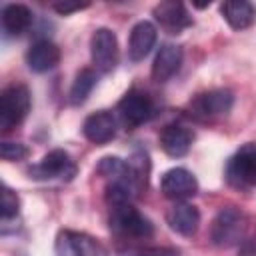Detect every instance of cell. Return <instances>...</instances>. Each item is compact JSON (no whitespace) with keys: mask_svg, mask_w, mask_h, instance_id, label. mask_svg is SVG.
<instances>
[{"mask_svg":"<svg viewBox=\"0 0 256 256\" xmlns=\"http://www.w3.org/2000/svg\"><path fill=\"white\" fill-rule=\"evenodd\" d=\"M248 232V216L236 206H224L216 212L210 226V240L218 248H232L244 242Z\"/></svg>","mask_w":256,"mask_h":256,"instance_id":"cell-1","label":"cell"},{"mask_svg":"<svg viewBox=\"0 0 256 256\" xmlns=\"http://www.w3.org/2000/svg\"><path fill=\"white\" fill-rule=\"evenodd\" d=\"M110 228L128 238H148L154 232L152 222L140 214L132 202H120V204H110Z\"/></svg>","mask_w":256,"mask_h":256,"instance_id":"cell-2","label":"cell"},{"mask_svg":"<svg viewBox=\"0 0 256 256\" xmlns=\"http://www.w3.org/2000/svg\"><path fill=\"white\" fill-rule=\"evenodd\" d=\"M30 90L24 84H10L0 94V128L8 132L30 112Z\"/></svg>","mask_w":256,"mask_h":256,"instance_id":"cell-3","label":"cell"},{"mask_svg":"<svg viewBox=\"0 0 256 256\" xmlns=\"http://www.w3.org/2000/svg\"><path fill=\"white\" fill-rule=\"evenodd\" d=\"M56 256H110L108 248L94 236L78 230H60L54 242Z\"/></svg>","mask_w":256,"mask_h":256,"instance_id":"cell-4","label":"cell"},{"mask_svg":"<svg viewBox=\"0 0 256 256\" xmlns=\"http://www.w3.org/2000/svg\"><path fill=\"white\" fill-rule=\"evenodd\" d=\"M234 104V94L226 88L218 90H208L198 94L190 102V114L198 120H212L218 116H226L232 110Z\"/></svg>","mask_w":256,"mask_h":256,"instance_id":"cell-5","label":"cell"},{"mask_svg":"<svg viewBox=\"0 0 256 256\" xmlns=\"http://www.w3.org/2000/svg\"><path fill=\"white\" fill-rule=\"evenodd\" d=\"M90 56L98 72L108 74L118 64V38L110 28H98L90 38Z\"/></svg>","mask_w":256,"mask_h":256,"instance_id":"cell-6","label":"cell"},{"mask_svg":"<svg viewBox=\"0 0 256 256\" xmlns=\"http://www.w3.org/2000/svg\"><path fill=\"white\" fill-rule=\"evenodd\" d=\"M74 174H76L74 162L70 160L68 152L60 150V148L50 150L38 164H34L30 168V176L36 180H54V178L72 180Z\"/></svg>","mask_w":256,"mask_h":256,"instance_id":"cell-7","label":"cell"},{"mask_svg":"<svg viewBox=\"0 0 256 256\" xmlns=\"http://www.w3.org/2000/svg\"><path fill=\"white\" fill-rule=\"evenodd\" d=\"M226 178L234 186H256V144L242 146L228 160Z\"/></svg>","mask_w":256,"mask_h":256,"instance_id":"cell-8","label":"cell"},{"mask_svg":"<svg viewBox=\"0 0 256 256\" xmlns=\"http://www.w3.org/2000/svg\"><path fill=\"white\" fill-rule=\"evenodd\" d=\"M160 190L166 198L174 202H184L198 192V180L186 168H170L160 178Z\"/></svg>","mask_w":256,"mask_h":256,"instance_id":"cell-9","label":"cell"},{"mask_svg":"<svg viewBox=\"0 0 256 256\" xmlns=\"http://www.w3.org/2000/svg\"><path fill=\"white\" fill-rule=\"evenodd\" d=\"M118 112L128 126H140L154 114V102L146 92L128 90L118 102Z\"/></svg>","mask_w":256,"mask_h":256,"instance_id":"cell-10","label":"cell"},{"mask_svg":"<svg viewBox=\"0 0 256 256\" xmlns=\"http://www.w3.org/2000/svg\"><path fill=\"white\" fill-rule=\"evenodd\" d=\"M156 22L166 28L170 34H178L182 32L184 28L192 26V16L190 12L186 10V6L182 2H176V0H166V2H160L154 6L152 10Z\"/></svg>","mask_w":256,"mask_h":256,"instance_id":"cell-11","label":"cell"},{"mask_svg":"<svg viewBox=\"0 0 256 256\" xmlns=\"http://www.w3.org/2000/svg\"><path fill=\"white\" fill-rule=\"evenodd\" d=\"M156 38H158V32H156V26L148 20H140L138 24H134V28L130 30V38H128V56L132 62H140L144 60L154 44H156Z\"/></svg>","mask_w":256,"mask_h":256,"instance_id":"cell-12","label":"cell"},{"mask_svg":"<svg viewBox=\"0 0 256 256\" xmlns=\"http://www.w3.org/2000/svg\"><path fill=\"white\" fill-rule=\"evenodd\" d=\"M82 134L92 144H106V142H110L114 138V134H116V120H114L112 112L98 110V112L90 114L84 120V124H82Z\"/></svg>","mask_w":256,"mask_h":256,"instance_id":"cell-13","label":"cell"},{"mask_svg":"<svg viewBox=\"0 0 256 256\" xmlns=\"http://www.w3.org/2000/svg\"><path fill=\"white\" fill-rule=\"evenodd\" d=\"M166 222L174 232L182 236H192L200 226V212L194 204L174 202V206H170V210L166 212Z\"/></svg>","mask_w":256,"mask_h":256,"instance_id":"cell-14","label":"cell"},{"mask_svg":"<svg viewBox=\"0 0 256 256\" xmlns=\"http://www.w3.org/2000/svg\"><path fill=\"white\" fill-rule=\"evenodd\" d=\"M60 62V48L50 40H36L26 52V64L32 72H48Z\"/></svg>","mask_w":256,"mask_h":256,"instance_id":"cell-15","label":"cell"},{"mask_svg":"<svg viewBox=\"0 0 256 256\" xmlns=\"http://www.w3.org/2000/svg\"><path fill=\"white\" fill-rule=\"evenodd\" d=\"M192 142H194V132L180 124H170L160 132V146L172 158H180L188 154Z\"/></svg>","mask_w":256,"mask_h":256,"instance_id":"cell-16","label":"cell"},{"mask_svg":"<svg viewBox=\"0 0 256 256\" xmlns=\"http://www.w3.org/2000/svg\"><path fill=\"white\" fill-rule=\"evenodd\" d=\"M182 48L176 46V44H164L156 58H154V64H152V78L156 82H166L170 80L182 66Z\"/></svg>","mask_w":256,"mask_h":256,"instance_id":"cell-17","label":"cell"},{"mask_svg":"<svg viewBox=\"0 0 256 256\" xmlns=\"http://www.w3.org/2000/svg\"><path fill=\"white\" fill-rule=\"evenodd\" d=\"M220 12L232 30H246L256 20V8L246 0H228L220 6Z\"/></svg>","mask_w":256,"mask_h":256,"instance_id":"cell-18","label":"cell"},{"mask_svg":"<svg viewBox=\"0 0 256 256\" xmlns=\"http://www.w3.org/2000/svg\"><path fill=\"white\" fill-rule=\"evenodd\" d=\"M32 24V12L24 4H6L2 8V26L10 36L22 34Z\"/></svg>","mask_w":256,"mask_h":256,"instance_id":"cell-19","label":"cell"},{"mask_svg":"<svg viewBox=\"0 0 256 256\" xmlns=\"http://www.w3.org/2000/svg\"><path fill=\"white\" fill-rule=\"evenodd\" d=\"M96 80H98V76H96V72H94L92 68H82V70L76 74L74 82H72V88H70V102H72V104H84L86 98L90 96V92L94 90Z\"/></svg>","mask_w":256,"mask_h":256,"instance_id":"cell-20","label":"cell"},{"mask_svg":"<svg viewBox=\"0 0 256 256\" xmlns=\"http://www.w3.org/2000/svg\"><path fill=\"white\" fill-rule=\"evenodd\" d=\"M18 208H20V200H18L16 192L10 190L8 186H4L2 188V222H8L10 218H16Z\"/></svg>","mask_w":256,"mask_h":256,"instance_id":"cell-21","label":"cell"},{"mask_svg":"<svg viewBox=\"0 0 256 256\" xmlns=\"http://www.w3.org/2000/svg\"><path fill=\"white\" fill-rule=\"evenodd\" d=\"M0 156H2V160H6V162L24 160V158L28 156V148H26L24 144H20V142H8V140H4V142L0 144Z\"/></svg>","mask_w":256,"mask_h":256,"instance_id":"cell-22","label":"cell"},{"mask_svg":"<svg viewBox=\"0 0 256 256\" xmlns=\"http://www.w3.org/2000/svg\"><path fill=\"white\" fill-rule=\"evenodd\" d=\"M128 256H180L174 248H166V246H148V248H138L132 250Z\"/></svg>","mask_w":256,"mask_h":256,"instance_id":"cell-23","label":"cell"},{"mask_svg":"<svg viewBox=\"0 0 256 256\" xmlns=\"http://www.w3.org/2000/svg\"><path fill=\"white\" fill-rule=\"evenodd\" d=\"M52 8L58 12V14H72V12H78V10H84L88 8V2L86 4H72V2H58V4H52Z\"/></svg>","mask_w":256,"mask_h":256,"instance_id":"cell-24","label":"cell"},{"mask_svg":"<svg viewBox=\"0 0 256 256\" xmlns=\"http://www.w3.org/2000/svg\"><path fill=\"white\" fill-rule=\"evenodd\" d=\"M238 256H256V236H252V238L242 242Z\"/></svg>","mask_w":256,"mask_h":256,"instance_id":"cell-25","label":"cell"}]
</instances>
